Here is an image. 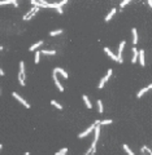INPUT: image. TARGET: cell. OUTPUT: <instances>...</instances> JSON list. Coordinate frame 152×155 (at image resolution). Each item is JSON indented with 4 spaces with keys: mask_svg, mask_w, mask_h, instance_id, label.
Masks as SVG:
<instances>
[{
    "mask_svg": "<svg viewBox=\"0 0 152 155\" xmlns=\"http://www.w3.org/2000/svg\"><path fill=\"white\" fill-rule=\"evenodd\" d=\"M116 12H117V10H116V8H112V10H110V12L108 13V16H107V17H105V22L110 21V18H112L113 16L116 14Z\"/></svg>",
    "mask_w": 152,
    "mask_h": 155,
    "instance_id": "2e32d148",
    "label": "cell"
},
{
    "mask_svg": "<svg viewBox=\"0 0 152 155\" xmlns=\"http://www.w3.org/2000/svg\"><path fill=\"white\" fill-rule=\"evenodd\" d=\"M39 61H40V52L37 51L35 52V63H39Z\"/></svg>",
    "mask_w": 152,
    "mask_h": 155,
    "instance_id": "cb8c5ba5",
    "label": "cell"
},
{
    "mask_svg": "<svg viewBox=\"0 0 152 155\" xmlns=\"http://www.w3.org/2000/svg\"><path fill=\"white\" fill-rule=\"evenodd\" d=\"M25 155H30V154L29 153H25Z\"/></svg>",
    "mask_w": 152,
    "mask_h": 155,
    "instance_id": "836d02e7",
    "label": "cell"
},
{
    "mask_svg": "<svg viewBox=\"0 0 152 155\" xmlns=\"http://www.w3.org/2000/svg\"><path fill=\"white\" fill-rule=\"evenodd\" d=\"M138 58H139V63L144 67L146 66V60H144V51H143V49L138 51Z\"/></svg>",
    "mask_w": 152,
    "mask_h": 155,
    "instance_id": "ba28073f",
    "label": "cell"
},
{
    "mask_svg": "<svg viewBox=\"0 0 152 155\" xmlns=\"http://www.w3.org/2000/svg\"><path fill=\"white\" fill-rule=\"evenodd\" d=\"M147 4H148V7H152V1L151 0H147Z\"/></svg>",
    "mask_w": 152,
    "mask_h": 155,
    "instance_id": "f546056e",
    "label": "cell"
},
{
    "mask_svg": "<svg viewBox=\"0 0 152 155\" xmlns=\"http://www.w3.org/2000/svg\"><path fill=\"white\" fill-rule=\"evenodd\" d=\"M95 151H96V143H94L92 142V145H91V147L88 149V151L85 155H94L95 154Z\"/></svg>",
    "mask_w": 152,
    "mask_h": 155,
    "instance_id": "5bb4252c",
    "label": "cell"
},
{
    "mask_svg": "<svg viewBox=\"0 0 152 155\" xmlns=\"http://www.w3.org/2000/svg\"><path fill=\"white\" fill-rule=\"evenodd\" d=\"M126 45V41H121L120 43V47H118V52H117V62L118 63H124V58H122V52H124V48H125Z\"/></svg>",
    "mask_w": 152,
    "mask_h": 155,
    "instance_id": "7a4b0ae2",
    "label": "cell"
},
{
    "mask_svg": "<svg viewBox=\"0 0 152 155\" xmlns=\"http://www.w3.org/2000/svg\"><path fill=\"white\" fill-rule=\"evenodd\" d=\"M18 82L21 85H25V62H20V73H18Z\"/></svg>",
    "mask_w": 152,
    "mask_h": 155,
    "instance_id": "6da1fadb",
    "label": "cell"
},
{
    "mask_svg": "<svg viewBox=\"0 0 152 155\" xmlns=\"http://www.w3.org/2000/svg\"><path fill=\"white\" fill-rule=\"evenodd\" d=\"M128 4H130V0H124V1H121V4H120V7H121V9H122L124 7H126Z\"/></svg>",
    "mask_w": 152,
    "mask_h": 155,
    "instance_id": "d4e9b609",
    "label": "cell"
},
{
    "mask_svg": "<svg viewBox=\"0 0 152 155\" xmlns=\"http://www.w3.org/2000/svg\"><path fill=\"white\" fill-rule=\"evenodd\" d=\"M151 88H152V85L150 84V85H147V87H146V88H143V89H140V90H139V92H138V95H137V97H138V98H140V97H142L143 95H144V93H146V92H147V90H150V89H151Z\"/></svg>",
    "mask_w": 152,
    "mask_h": 155,
    "instance_id": "8fae6325",
    "label": "cell"
},
{
    "mask_svg": "<svg viewBox=\"0 0 152 155\" xmlns=\"http://www.w3.org/2000/svg\"><path fill=\"white\" fill-rule=\"evenodd\" d=\"M1 149H3V145H1V143H0V151H1Z\"/></svg>",
    "mask_w": 152,
    "mask_h": 155,
    "instance_id": "1f68e13d",
    "label": "cell"
},
{
    "mask_svg": "<svg viewBox=\"0 0 152 155\" xmlns=\"http://www.w3.org/2000/svg\"><path fill=\"white\" fill-rule=\"evenodd\" d=\"M98 111L100 112V114H103V111H104V106H103V102H101V99H98Z\"/></svg>",
    "mask_w": 152,
    "mask_h": 155,
    "instance_id": "ac0fdd59",
    "label": "cell"
},
{
    "mask_svg": "<svg viewBox=\"0 0 152 155\" xmlns=\"http://www.w3.org/2000/svg\"><path fill=\"white\" fill-rule=\"evenodd\" d=\"M104 52H105L107 54H108V56L112 58V60H114V61H117V57H116V54L114 53H112V51H110L109 48H104Z\"/></svg>",
    "mask_w": 152,
    "mask_h": 155,
    "instance_id": "9a60e30c",
    "label": "cell"
},
{
    "mask_svg": "<svg viewBox=\"0 0 152 155\" xmlns=\"http://www.w3.org/2000/svg\"><path fill=\"white\" fill-rule=\"evenodd\" d=\"M57 13H60V14H62V13H64V10H62L61 8H57Z\"/></svg>",
    "mask_w": 152,
    "mask_h": 155,
    "instance_id": "f1b7e54d",
    "label": "cell"
},
{
    "mask_svg": "<svg viewBox=\"0 0 152 155\" xmlns=\"http://www.w3.org/2000/svg\"><path fill=\"white\" fill-rule=\"evenodd\" d=\"M94 133H95V136H94V143L98 142L99 140V136H100V127L99 125H95V128H94Z\"/></svg>",
    "mask_w": 152,
    "mask_h": 155,
    "instance_id": "9c48e42d",
    "label": "cell"
},
{
    "mask_svg": "<svg viewBox=\"0 0 152 155\" xmlns=\"http://www.w3.org/2000/svg\"><path fill=\"white\" fill-rule=\"evenodd\" d=\"M131 32H133V44H137V43H138V32H137V29H135V27H133Z\"/></svg>",
    "mask_w": 152,
    "mask_h": 155,
    "instance_id": "7c38bea8",
    "label": "cell"
},
{
    "mask_svg": "<svg viewBox=\"0 0 152 155\" xmlns=\"http://www.w3.org/2000/svg\"><path fill=\"white\" fill-rule=\"evenodd\" d=\"M51 105H53V106L56 107V109H59V110H62V105H60L59 102H56L55 99H52L51 101Z\"/></svg>",
    "mask_w": 152,
    "mask_h": 155,
    "instance_id": "603a6c76",
    "label": "cell"
},
{
    "mask_svg": "<svg viewBox=\"0 0 152 155\" xmlns=\"http://www.w3.org/2000/svg\"><path fill=\"white\" fill-rule=\"evenodd\" d=\"M112 74H113L112 69H109V70H108V73H107V75H105V76L103 78V79L100 80V83H99V85H98V88H99V89H101V88H103L104 85H105V83L109 80V78H110V75H112Z\"/></svg>",
    "mask_w": 152,
    "mask_h": 155,
    "instance_id": "277c9868",
    "label": "cell"
},
{
    "mask_svg": "<svg viewBox=\"0 0 152 155\" xmlns=\"http://www.w3.org/2000/svg\"><path fill=\"white\" fill-rule=\"evenodd\" d=\"M43 44H44L43 41H42V40H39L38 43H35L34 45H31V47H30V48H29V51H31V52H33V51H37V49L39 48L40 45H43Z\"/></svg>",
    "mask_w": 152,
    "mask_h": 155,
    "instance_id": "4fadbf2b",
    "label": "cell"
},
{
    "mask_svg": "<svg viewBox=\"0 0 152 155\" xmlns=\"http://www.w3.org/2000/svg\"><path fill=\"white\" fill-rule=\"evenodd\" d=\"M83 101H85V105L87 106V109H91L92 107V105H91V101L88 99V97L86 95H83Z\"/></svg>",
    "mask_w": 152,
    "mask_h": 155,
    "instance_id": "d6986e66",
    "label": "cell"
},
{
    "mask_svg": "<svg viewBox=\"0 0 152 155\" xmlns=\"http://www.w3.org/2000/svg\"><path fill=\"white\" fill-rule=\"evenodd\" d=\"M94 128H95V124H92V125H90V127H88V128H87L85 132H82V133H79V134H78V137H79V138H83V137H86V136H88V134L91 133V132H94Z\"/></svg>",
    "mask_w": 152,
    "mask_h": 155,
    "instance_id": "52a82bcc",
    "label": "cell"
},
{
    "mask_svg": "<svg viewBox=\"0 0 152 155\" xmlns=\"http://www.w3.org/2000/svg\"><path fill=\"white\" fill-rule=\"evenodd\" d=\"M0 75H1V76H3V75H5V74H4V71L1 70V67H0Z\"/></svg>",
    "mask_w": 152,
    "mask_h": 155,
    "instance_id": "4dcf8cb0",
    "label": "cell"
},
{
    "mask_svg": "<svg viewBox=\"0 0 152 155\" xmlns=\"http://www.w3.org/2000/svg\"><path fill=\"white\" fill-rule=\"evenodd\" d=\"M38 12H39V8H37V7H33L31 9L29 10V13H26V14L24 16V19H25V21H27V19H31V18L34 17L35 14H37Z\"/></svg>",
    "mask_w": 152,
    "mask_h": 155,
    "instance_id": "3957f363",
    "label": "cell"
},
{
    "mask_svg": "<svg viewBox=\"0 0 152 155\" xmlns=\"http://www.w3.org/2000/svg\"><path fill=\"white\" fill-rule=\"evenodd\" d=\"M62 30L60 29V30H55V31H51L49 32V36H56V35H60V34H62Z\"/></svg>",
    "mask_w": 152,
    "mask_h": 155,
    "instance_id": "7402d4cb",
    "label": "cell"
},
{
    "mask_svg": "<svg viewBox=\"0 0 152 155\" xmlns=\"http://www.w3.org/2000/svg\"><path fill=\"white\" fill-rule=\"evenodd\" d=\"M3 49H4V48H3V47H1V45H0V51H3Z\"/></svg>",
    "mask_w": 152,
    "mask_h": 155,
    "instance_id": "d6a6232c",
    "label": "cell"
},
{
    "mask_svg": "<svg viewBox=\"0 0 152 155\" xmlns=\"http://www.w3.org/2000/svg\"><path fill=\"white\" fill-rule=\"evenodd\" d=\"M66 3H68V0H62V1H60V3H59V7L61 8L62 5H65V4H66Z\"/></svg>",
    "mask_w": 152,
    "mask_h": 155,
    "instance_id": "4316f807",
    "label": "cell"
},
{
    "mask_svg": "<svg viewBox=\"0 0 152 155\" xmlns=\"http://www.w3.org/2000/svg\"><path fill=\"white\" fill-rule=\"evenodd\" d=\"M122 147H124V150H125V151H126V153H128L129 155H135L134 153H133V150H131L130 147H129L128 145H126V143H125V145H122Z\"/></svg>",
    "mask_w": 152,
    "mask_h": 155,
    "instance_id": "44dd1931",
    "label": "cell"
},
{
    "mask_svg": "<svg viewBox=\"0 0 152 155\" xmlns=\"http://www.w3.org/2000/svg\"><path fill=\"white\" fill-rule=\"evenodd\" d=\"M12 96L14 97V98L17 99V101L20 102V103H22V105H24V106L26 107V109H30V105H29V102H26V101H25V99L22 98V97H21L20 95H18L17 92H13V93H12Z\"/></svg>",
    "mask_w": 152,
    "mask_h": 155,
    "instance_id": "5b68a950",
    "label": "cell"
},
{
    "mask_svg": "<svg viewBox=\"0 0 152 155\" xmlns=\"http://www.w3.org/2000/svg\"><path fill=\"white\" fill-rule=\"evenodd\" d=\"M40 54H46V56H53L56 54V51H40Z\"/></svg>",
    "mask_w": 152,
    "mask_h": 155,
    "instance_id": "ffe728a7",
    "label": "cell"
},
{
    "mask_svg": "<svg viewBox=\"0 0 152 155\" xmlns=\"http://www.w3.org/2000/svg\"><path fill=\"white\" fill-rule=\"evenodd\" d=\"M53 73H60V75H61L62 78H65V79H68V73H66V71L64 70V69H61V67H56V69H55V70H53Z\"/></svg>",
    "mask_w": 152,
    "mask_h": 155,
    "instance_id": "30bf717a",
    "label": "cell"
},
{
    "mask_svg": "<svg viewBox=\"0 0 152 155\" xmlns=\"http://www.w3.org/2000/svg\"><path fill=\"white\" fill-rule=\"evenodd\" d=\"M137 60H138V49L134 47V48H133V60H131L133 63L137 62Z\"/></svg>",
    "mask_w": 152,
    "mask_h": 155,
    "instance_id": "e0dca14e",
    "label": "cell"
},
{
    "mask_svg": "<svg viewBox=\"0 0 152 155\" xmlns=\"http://www.w3.org/2000/svg\"><path fill=\"white\" fill-rule=\"evenodd\" d=\"M66 153H68V149H62V150H60V151H57L55 155H65Z\"/></svg>",
    "mask_w": 152,
    "mask_h": 155,
    "instance_id": "484cf974",
    "label": "cell"
},
{
    "mask_svg": "<svg viewBox=\"0 0 152 155\" xmlns=\"http://www.w3.org/2000/svg\"><path fill=\"white\" fill-rule=\"evenodd\" d=\"M52 78H53V82H55V84H56L57 89H59L60 92H64V87H62V84L60 83V80L57 79V74L53 73V74H52Z\"/></svg>",
    "mask_w": 152,
    "mask_h": 155,
    "instance_id": "8992f818",
    "label": "cell"
},
{
    "mask_svg": "<svg viewBox=\"0 0 152 155\" xmlns=\"http://www.w3.org/2000/svg\"><path fill=\"white\" fill-rule=\"evenodd\" d=\"M10 4H13L14 7H18V3L16 1V0H10Z\"/></svg>",
    "mask_w": 152,
    "mask_h": 155,
    "instance_id": "83f0119b",
    "label": "cell"
}]
</instances>
